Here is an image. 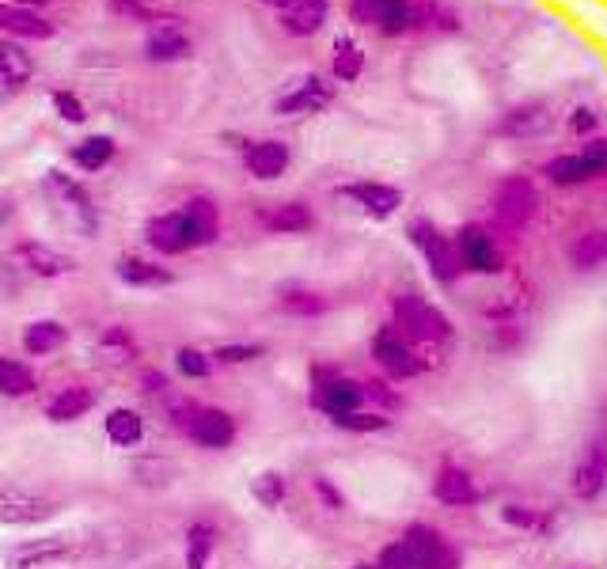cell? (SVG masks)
I'll list each match as a JSON object with an SVG mask.
<instances>
[{"label": "cell", "mask_w": 607, "mask_h": 569, "mask_svg": "<svg viewBox=\"0 0 607 569\" xmlns=\"http://www.w3.org/2000/svg\"><path fill=\"white\" fill-rule=\"evenodd\" d=\"M114 274H118V282L129 285V288H163V285L175 282V274H171L168 266L149 262V259H137V254H122V259L114 262Z\"/></svg>", "instance_id": "d6986e66"}, {"label": "cell", "mask_w": 607, "mask_h": 569, "mask_svg": "<svg viewBox=\"0 0 607 569\" xmlns=\"http://www.w3.org/2000/svg\"><path fill=\"white\" fill-rule=\"evenodd\" d=\"M433 493H437V501H445V505H471L474 482L467 478V471H459V467H445V471L437 475Z\"/></svg>", "instance_id": "4dcf8cb0"}, {"label": "cell", "mask_w": 607, "mask_h": 569, "mask_svg": "<svg viewBox=\"0 0 607 569\" xmlns=\"http://www.w3.org/2000/svg\"><path fill=\"white\" fill-rule=\"evenodd\" d=\"M50 103H54V111H57V118H61V122H72V126H80V122L88 118V106L80 103L77 92H54Z\"/></svg>", "instance_id": "b9f144b4"}, {"label": "cell", "mask_w": 607, "mask_h": 569, "mask_svg": "<svg viewBox=\"0 0 607 569\" xmlns=\"http://www.w3.org/2000/svg\"><path fill=\"white\" fill-rule=\"evenodd\" d=\"M92 407H95V395L88 391V387L72 384L46 402V418H50L54 425H69V422H80V418L92 414Z\"/></svg>", "instance_id": "ffe728a7"}, {"label": "cell", "mask_w": 607, "mask_h": 569, "mask_svg": "<svg viewBox=\"0 0 607 569\" xmlns=\"http://www.w3.org/2000/svg\"><path fill=\"white\" fill-rule=\"evenodd\" d=\"M69 342V327L57 323V319H35V323H27V331H23V350H27V357H50L61 345Z\"/></svg>", "instance_id": "603a6c76"}, {"label": "cell", "mask_w": 607, "mask_h": 569, "mask_svg": "<svg viewBox=\"0 0 607 569\" xmlns=\"http://www.w3.org/2000/svg\"><path fill=\"white\" fill-rule=\"evenodd\" d=\"M35 77V61L20 43L0 38V88H23Z\"/></svg>", "instance_id": "cb8c5ba5"}, {"label": "cell", "mask_w": 607, "mask_h": 569, "mask_svg": "<svg viewBox=\"0 0 607 569\" xmlns=\"http://www.w3.org/2000/svg\"><path fill=\"white\" fill-rule=\"evenodd\" d=\"M547 126H551V114H547V106H539V103L516 106V111L505 114V122H502V129L513 137L536 134V129H547Z\"/></svg>", "instance_id": "e575fe53"}, {"label": "cell", "mask_w": 607, "mask_h": 569, "mask_svg": "<svg viewBox=\"0 0 607 569\" xmlns=\"http://www.w3.org/2000/svg\"><path fill=\"white\" fill-rule=\"evenodd\" d=\"M114 156H118V145H114V137H106V134H92L80 145H72V163H77L80 171H88V175L103 171Z\"/></svg>", "instance_id": "484cf974"}, {"label": "cell", "mask_w": 607, "mask_h": 569, "mask_svg": "<svg viewBox=\"0 0 607 569\" xmlns=\"http://www.w3.org/2000/svg\"><path fill=\"white\" fill-rule=\"evenodd\" d=\"M111 12L122 15V20L152 23V27H160V23H175V15H163L160 8L145 4V0H111Z\"/></svg>", "instance_id": "8d00e7d4"}, {"label": "cell", "mask_w": 607, "mask_h": 569, "mask_svg": "<svg viewBox=\"0 0 607 569\" xmlns=\"http://www.w3.org/2000/svg\"><path fill=\"white\" fill-rule=\"evenodd\" d=\"M604 478H607V456L604 452H588V459L577 467V475H573V493H577L581 501H593L596 493L604 490Z\"/></svg>", "instance_id": "1f68e13d"}, {"label": "cell", "mask_w": 607, "mask_h": 569, "mask_svg": "<svg viewBox=\"0 0 607 569\" xmlns=\"http://www.w3.org/2000/svg\"><path fill=\"white\" fill-rule=\"evenodd\" d=\"M543 175H551L558 186H577V183H588L596 171H593V163L577 152V156H554L543 168Z\"/></svg>", "instance_id": "d6a6232c"}, {"label": "cell", "mask_w": 607, "mask_h": 569, "mask_svg": "<svg viewBox=\"0 0 607 569\" xmlns=\"http://www.w3.org/2000/svg\"><path fill=\"white\" fill-rule=\"evenodd\" d=\"M293 152L285 141H251L243 145V163H248V171L254 179H262V183H270V179H282L285 168H289Z\"/></svg>", "instance_id": "7c38bea8"}, {"label": "cell", "mask_w": 607, "mask_h": 569, "mask_svg": "<svg viewBox=\"0 0 607 569\" xmlns=\"http://www.w3.org/2000/svg\"><path fill=\"white\" fill-rule=\"evenodd\" d=\"M12 4H23V8H43V4H54V0H12Z\"/></svg>", "instance_id": "db71d44e"}, {"label": "cell", "mask_w": 607, "mask_h": 569, "mask_svg": "<svg viewBox=\"0 0 607 569\" xmlns=\"http://www.w3.org/2000/svg\"><path fill=\"white\" fill-rule=\"evenodd\" d=\"M342 194H346L350 202H357L360 209L376 220L391 217V213L403 205V194H399L396 186H383V183H350V186H342Z\"/></svg>", "instance_id": "ac0fdd59"}, {"label": "cell", "mask_w": 607, "mask_h": 569, "mask_svg": "<svg viewBox=\"0 0 607 569\" xmlns=\"http://www.w3.org/2000/svg\"><path fill=\"white\" fill-rule=\"evenodd\" d=\"M103 345H111V350H134V334L126 331V327H111V331L103 334Z\"/></svg>", "instance_id": "bcb514c9"}, {"label": "cell", "mask_w": 607, "mask_h": 569, "mask_svg": "<svg viewBox=\"0 0 607 569\" xmlns=\"http://www.w3.org/2000/svg\"><path fill=\"white\" fill-rule=\"evenodd\" d=\"M191 38H186V31L175 23H160V27L149 31V38H145V57L149 61H160V65H171V61H183V57H191Z\"/></svg>", "instance_id": "2e32d148"}, {"label": "cell", "mask_w": 607, "mask_h": 569, "mask_svg": "<svg viewBox=\"0 0 607 569\" xmlns=\"http://www.w3.org/2000/svg\"><path fill=\"white\" fill-rule=\"evenodd\" d=\"M373 357L383 365V373L396 376V379H406V376L422 373V361L414 357V350H410V345H406L396 331L376 334V342H373Z\"/></svg>", "instance_id": "9a60e30c"}, {"label": "cell", "mask_w": 607, "mask_h": 569, "mask_svg": "<svg viewBox=\"0 0 607 569\" xmlns=\"http://www.w3.org/2000/svg\"><path fill=\"white\" fill-rule=\"evenodd\" d=\"M0 31L8 38H50L54 23L38 8H23L12 0H0Z\"/></svg>", "instance_id": "5bb4252c"}, {"label": "cell", "mask_w": 607, "mask_h": 569, "mask_svg": "<svg viewBox=\"0 0 607 569\" xmlns=\"http://www.w3.org/2000/svg\"><path fill=\"white\" fill-rule=\"evenodd\" d=\"M209 357L220 361V365H248V361L262 357V345H217Z\"/></svg>", "instance_id": "7bdbcfd3"}, {"label": "cell", "mask_w": 607, "mask_h": 569, "mask_svg": "<svg viewBox=\"0 0 607 569\" xmlns=\"http://www.w3.org/2000/svg\"><path fill=\"white\" fill-rule=\"evenodd\" d=\"M570 259L577 270H593L607 259V232H585L570 247Z\"/></svg>", "instance_id": "d590c367"}, {"label": "cell", "mask_w": 607, "mask_h": 569, "mask_svg": "<svg viewBox=\"0 0 607 569\" xmlns=\"http://www.w3.org/2000/svg\"><path fill=\"white\" fill-rule=\"evenodd\" d=\"M145 236H149V247L160 254H186L194 251V232H191V220H186L183 209L175 213H163V217H152L149 228H145Z\"/></svg>", "instance_id": "ba28073f"}, {"label": "cell", "mask_w": 607, "mask_h": 569, "mask_svg": "<svg viewBox=\"0 0 607 569\" xmlns=\"http://www.w3.org/2000/svg\"><path fill=\"white\" fill-rule=\"evenodd\" d=\"M175 368H179V376H186V379H205L213 373V357L194 350V345H183V350L175 353Z\"/></svg>", "instance_id": "ab89813d"}, {"label": "cell", "mask_w": 607, "mask_h": 569, "mask_svg": "<svg viewBox=\"0 0 607 569\" xmlns=\"http://www.w3.org/2000/svg\"><path fill=\"white\" fill-rule=\"evenodd\" d=\"M403 547L414 555V562L417 569H433V562H437L440 555H445V547L448 543L440 539L433 527H425V524H414V527H406V535H403Z\"/></svg>", "instance_id": "4316f807"}, {"label": "cell", "mask_w": 607, "mask_h": 569, "mask_svg": "<svg viewBox=\"0 0 607 569\" xmlns=\"http://www.w3.org/2000/svg\"><path fill=\"white\" fill-rule=\"evenodd\" d=\"M282 308L289 311V316L311 319V316H323V311H327V300H323L319 293H308V288H289V293L282 296Z\"/></svg>", "instance_id": "74e56055"}, {"label": "cell", "mask_w": 607, "mask_h": 569, "mask_svg": "<svg viewBox=\"0 0 607 569\" xmlns=\"http://www.w3.org/2000/svg\"><path fill=\"white\" fill-rule=\"evenodd\" d=\"M251 493L262 509H277L285 501V475L277 471H262L259 478L251 482Z\"/></svg>", "instance_id": "f35d334b"}, {"label": "cell", "mask_w": 607, "mask_h": 569, "mask_svg": "<svg viewBox=\"0 0 607 569\" xmlns=\"http://www.w3.org/2000/svg\"><path fill=\"white\" fill-rule=\"evenodd\" d=\"M217 547V527L209 521H194L186 527V569H205Z\"/></svg>", "instance_id": "f546056e"}, {"label": "cell", "mask_w": 607, "mask_h": 569, "mask_svg": "<svg viewBox=\"0 0 607 569\" xmlns=\"http://www.w3.org/2000/svg\"><path fill=\"white\" fill-rule=\"evenodd\" d=\"M80 555V543L72 535H43V539H27L15 543L8 550V566L12 569H46L57 562H69Z\"/></svg>", "instance_id": "277c9868"}, {"label": "cell", "mask_w": 607, "mask_h": 569, "mask_svg": "<svg viewBox=\"0 0 607 569\" xmlns=\"http://www.w3.org/2000/svg\"><path fill=\"white\" fill-rule=\"evenodd\" d=\"M183 213H186V220H191V232H194V243L205 247V243H213L220 232V213H217V205L209 202V197H191V202L183 205Z\"/></svg>", "instance_id": "83f0119b"}, {"label": "cell", "mask_w": 607, "mask_h": 569, "mask_svg": "<svg viewBox=\"0 0 607 569\" xmlns=\"http://www.w3.org/2000/svg\"><path fill=\"white\" fill-rule=\"evenodd\" d=\"M327 12H331L327 0H293V4L282 8V27L297 38H308L327 23Z\"/></svg>", "instance_id": "44dd1931"}, {"label": "cell", "mask_w": 607, "mask_h": 569, "mask_svg": "<svg viewBox=\"0 0 607 569\" xmlns=\"http://www.w3.org/2000/svg\"><path fill=\"white\" fill-rule=\"evenodd\" d=\"M502 516H505V521H513V524H520V527H539V516L536 513H524L520 505H508Z\"/></svg>", "instance_id": "c3c4849f"}, {"label": "cell", "mask_w": 607, "mask_h": 569, "mask_svg": "<svg viewBox=\"0 0 607 569\" xmlns=\"http://www.w3.org/2000/svg\"><path fill=\"white\" fill-rule=\"evenodd\" d=\"M103 429H106V441H111L114 448H137V444L145 441V418L129 407L106 410Z\"/></svg>", "instance_id": "7402d4cb"}, {"label": "cell", "mask_w": 607, "mask_h": 569, "mask_svg": "<svg viewBox=\"0 0 607 569\" xmlns=\"http://www.w3.org/2000/svg\"><path fill=\"white\" fill-rule=\"evenodd\" d=\"M35 387H38V376L23 361H12L0 353V395L4 399H27V395H35Z\"/></svg>", "instance_id": "f1b7e54d"}, {"label": "cell", "mask_w": 607, "mask_h": 569, "mask_svg": "<svg viewBox=\"0 0 607 569\" xmlns=\"http://www.w3.org/2000/svg\"><path fill=\"white\" fill-rule=\"evenodd\" d=\"M410 239H414V247L425 254V262H430V270H433L437 282H445V285L456 282V274H459L456 247H448V239L440 236L430 220H414V225H410Z\"/></svg>", "instance_id": "8992f818"}, {"label": "cell", "mask_w": 607, "mask_h": 569, "mask_svg": "<svg viewBox=\"0 0 607 569\" xmlns=\"http://www.w3.org/2000/svg\"><path fill=\"white\" fill-rule=\"evenodd\" d=\"M357 569H380V566H357Z\"/></svg>", "instance_id": "9f6ffc18"}, {"label": "cell", "mask_w": 607, "mask_h": 569, "mask_svg": "<svg viewBox=\"0 0 607 569\" xmlns=\"http://www.w3.org/2000/svg\"><path fill=\"white\" fill-rule=\"evenodd\" d=\"M331 99L334 92L323 77H300L289 92L277 99L274 111L277 114H316V111H323V106H331Z\"/></svg>", "instance_id": "8fae6325"}, {"label": "cell", "mask_w": 607, "mask_h": 569, "mask_svg": "<svg viewBox=\"0 0 607 569\" xmlns=\"http://www.w3.org/2000/svg\"><path fill=\"white\" fill-rule=\"evenodd\" d=\"M262 225H266L270 232L297 236V232H308V228L316 225V217H311V209L304 202H282V205H274V209L262 213Z\"/></svg>", "instance_id": "d4e9b609"}, {"label": "cell", "mask_w": 607, "mask_h": 569, "mask_svg": "<svg viewBox=\"0 0 607 569\" xmlns=\"http://www.w3.org/2000/svg\"><path fill=\"white\" fill-rule=\"evenodd\" d=\"M536 209H539V194H536V186H531V179L513 175V179H505V183L497 186V194H494L497 225L524 228L531 217H536Z\"/></svg>", "instance_id": "5b68a950"}, {"label": "cell", "mask_w": 607, "mask_h": 569, "mask_svg": "<svg viewBox=\"0 0 607 569\" xmlns=\"http://www.w3.org/2000/svg\"><path fill=\"white\" fill-rule=\"evenodd\" d=\"M331 72L339 80H346V84H354L360 72H365V49H360L354 38H339V43H334V57H331Z\"/></svg>", "instance_id": "836d02e7"}, {"label": "cell", "mask_w": 607, "mask_h": 569, "mask_svg": "<svg viewBox=\"0 0 607 569\" xmlns=\"http://www.w3.org/2000/svg\"><path fill=\"white\" fill-rule=\"evenodd\" d=\"M12 213H15V209H12V202H0V228H4L8 220H12Z\"/></svg>", "instance_id": "f5cc1de1"}, {"label": "cell", "mask_w": 607, "mask_h": 569, "mask_svg": "<svg viewBox=\"0 0 607 569\" xmlns=\"http://www.w3.org/2000/svg\"><path fill=\"white\" fill-rule=\"evenodd\" d=\"M396 327H403V334L414 338V342H430V345L445 342V338L453 334V323H448L437 308H430L422 296H399Z\"/></svg>", "instance_id": "3957f363"}, {"label": "cell", "mask_w": 607, "mask_h": 569, "mask_svg": "<svg viewBox=\"0 0 607 569\" xmlns=\"http://www.w3.org/2000/svg\"><path fill=\"white\" fill-rule=\"evenodd\" d=\"M360 399H365V387L354 384V379L346 376H323L316 384V407L327 410V414H354L360 407Z\"/></svg>", "instance_id": "4fadbf2b"}, {"label": "cell", "mask_w": 607, "mask_h": 569, "mask_svg": "<svg viewBox=\"0 0 607 569\" xmlns=\"http://www.w3.org/2000/svg\"><path fill=\"white\" fill-rule=\"evenodd\" d=\"M316 493H319V498H323L331 509H342V493L334 490V486L327 482V478H316Z\"/></svg>", "instance_id": "681fc988"}, {"label": "cell", "mask_w": 607, "mask_h": 569, "mask_svg": "<svg viewBox=\"0 0 607 569\" xmlns=\"http://www.w3.org/2000/svg\"><path fill=\"white\" fill-rule=\"evenodd\" d=\"M331 422L346 429V433H380V429L391 425L383 414H360V410H354V414H334Z\"/></svg>", "instance_id": "60d3db41"}, {"label": "cell", "mask_w": 607, "mask_h": 569, "mask_svg": "<svg viewBox=\"0 0 607 569\" xmlns=\"http://www.w3.org/2000/svg\"><path fill=\"white\" fill-rule=\"evenodd\" d=\"M145 384H149V391H163V387H168V379L156 376V373H149V376H145Z\"/></svg>", "instance_id": "816d5d0a"}, {"label": "cell", "mask_w": 607, "mask_h": 569, "mask_svg": "<svg viewBox=\"0 0 607 569\" xmlns=\"http://www.w3.org/2000/svg\"><path fill=\"white\" fill-rule=\"evenodd\" d=\"M350 20L383 35H406L417 23V8L410 0H350Z\"/></svg>", "instance_id": "7a4b0ae2"}, {"label": "cell", "mask_w": 607, "mask_h": 569, "mask_svg": "<svg viewBox=\"0 0 607 569\" xmlns=\"http://www.w3.org/2000/svg\"><path fill=\"white\" fill-rule=\"evenodd\" d=\"M581 156L593 163L596 175H604V171H607V137H600V141H593V145H585V152H581Z\"/></svg>", "instance_id": "f6af8a7d"}, {"label": "cell", "mask_w": 607, "mask_h": 569, "mask_svg": "<svg viewBox=\"0 0 607 569\" xmlns=\"http://www.w3.org/2000/svg\"><path fill=\"white\" fill-rule=\"evenodd\" d=\"M380 569H417V562H414V555H410L403 543H396V547H388L380 555Z\"/></svg>", "instance_id": "ee69618b"}, {"label": "cell", "mask_w": 607, "mask_h": 569, "mask_svg": "<svg viewBox=\"0 0 607 569\" xmlns=\"http://www.w3.org/2000/svg\"><path fill=\"white\" fill-rule=\"evenodd\" d=\"M183 429L194 444H202V448H209V452H225L228 444L236 441V418L217 407H194L191 422Z\"/></svg>", "instance_id": "52a82bcc"}, {"label": "cell", "mask_w": 607, "mask_h": 569, "mask_svg": "<svg viewBox=\"0 0 607 569\" xmlns=\"http://www.w3.org/2000/svg\"><path fill=\"white\" fill-rule=\"evenodd\" d=\"M15 259L23 262V270L35 277H46V282H54V277H65V274H77V259H69V254L54 251L50 243H20L15 247Z\"/></svg>", "instance_id": "30bf717a"}, {"label": "cell", "mask_w": 607, "mask_h": 569, "mask_svg": "<svg viewBox=\"0 0 607 569\" xmlns=\"http://www.w3.org/2000/svg\"><path fill=\"white\" fill-rule=\"evenodd\" d=\"M262 4H270V8H277V12H282V8L293 4V0H262Z\"/></svg>", "instance_id": "11a10c76"}, {"label": "cell", "mask_w": 607, "mask_h": 569, "mask_svg": "<svg viewBox=\"0 0 607 569\" xmlns=\"http://www.w3.org/2000/svg\"><path fill=\"white\" fill-rule=\"evenodd\" d=\"M61 513V501L46 493L23 490V486H0V524L8 527H35Z\"/></svg>", "instance_id": "6da1fadb"}, {"label": "cell", "mask_w": 607, "mask_h": 569, "mask_svg": "<svg viewBox=\"0 0 607 569\" xmlns=\"http://www.w3.org/2000/svg\"><path fill=\"white\" fill-rule=\"evenodd\" d=\"M456 259H459V270H474V274H497L502 270V254H497L494 239L474 225H467L456 236Z\"/></svg>", "instance_id": "9c48e42d"}, {"label": "cell", "mask_w": 607, "mask_h": 569, "mask_svg": "<svg viewBox=\"0 0 607 569\" xmlns=\"http://www.w3.org/2000/svg\"><path fill=\"white\" fill-rule=\"evenodd\" d=\"M50 190L57 197H61L65 205H69L72 213H77V220H80V232L84 236H92L95 228H100V217H95V205H92V197H88V190L77 183V179H69L65 171H50Z\"/></svg>", "instance_id": "e0dca14e"}, {"label": "cell", "mask_w": 607, "mask_h": 569, "mask_svg": "<svg viewBox=\"0 0 607 569\" xmlns=\"http://www.w3.org/2000/svg\"><path fill=\"white\" fill-rule=\"evenodd\" d=\"M365 395H373V399H380L383 407H399V399H396V395H391L383 384H365Z\"/></svg>", "instance_id": "f907efd6"}, {"label": "cell", "mask_w": 607, "mask_h": 569, "mask_svg": "<svg viewBox=\"0 0 607 569\" xmlns=\"http://www.w3.org/2000/svg\"><path fill=\"white\" fill-rule=\"evenodd\" d=\"M570 126L577 129V134H593L596 126H600V118H596L588 106H581V111H573V118H570Z\"/></svg>", "instance_id": "7dc6e473"}]
</instances>
